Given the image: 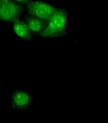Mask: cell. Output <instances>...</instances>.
Returning <instances> with one entry per match:
<instances>
[{
    "label": "cell",
    "instance_id": "cell-6",
    "mask_svg": "<svg viewBox=\"0 0 108 123\" xmlns=\"http://www.w3.org/2000/svg\"><path fill=\"white\" fill-rule=\"evenodd\" d=\"M14 34L20 39L24 41H30L33 36L23 18L15 21L12 24Z\"/></svg>",
    "mask_w": 108,
    "mask_h": 123
},
{
    "label": "cell",
    "instance_id": "cell-7",
    "mask_svg": "<svg viewBox=\"0 0 108 123\" xmlns=\"http://www.w3.org/2000/svg\"><path fill=\"white\" fill-rule=\"evenodd\" d=\"M12 1L23 5H26L31 1V0H12Z\"/></svg>",
    "mask_w": 108,
    "mask_h": 123
},
{
    "label": "cell",
    "instance_id": "cell-9",
    "mask_svg": "<svg viewBox=\"0 0 108 123\" xmlns=\"http://www.w3.org/2000/svg\"></svg>",
    "mask_w": 108,
    "mask_h": 123
},
{
    "label": "cell",
    "instance_id": "cell-1",
    "mask_svg": "<svg viewBox=\"0 0 108 123\" xmlns=\"http://www.w3.org/2000/svg\"><path fill=\"white\" fill-rule=\"evenodd\" d=\"M68 18L69 13L67 10L64 8H59L39 37L42 39L64 37L67 33Z\"/></svg>",
    "mask_w": 108,
    "mask_h": 123
},
{
    "label": "cell",
    "instance_id": "cell-2",
    "mask_svg": "<svg viewBox=\"0 0 108 123\" xmlns=\"http://www.w3.org/2000/svg\"><path fill=\"white\" fill-rule=\"evenodd\" d=\"M26 15L35 17L48 22L58 11L59 7L42 0L31 1L26 5Z\"/></svg>",
    "mask_w": 108,
    "mask_h": 123
},
{
    "label": "cell",
    "instance_id": "cell-5",
    "mask_svg": "<svg viewBox=\"0 0 108 123\" xmlns=\"http://www.w3.org/2000/svg\"><path fill=\"white\" fill-rule=\"evenodd\" d=\"M23 18L26 23L33 37H40L47 27L48 22L35 17L26 15Z\"/></svg>",
    "mask_w": 108,
    "mask_h": 123
},
{
    "label": "cell",
    "instance_id": "cell-4",
    "mask_svg": "<svg viewBox=\"0 0 108 123\" xmlns=\"http://www.w3.org/2000/svg\"><path fill=\"white\" fill-rule=\"evenodd\" d=\"M35 101V98L30 92L24 89L16 88L10 93V108L14 111L26 113Z\"/></svg>",
    "mask_w": 108,
    "mask_h": 123
},
{
    "label": "cell",
    "instance_id": "cell-8",
    "mask_svg": "<svg viewBox=\"0 0 108 123\" xmlns=\"http://www.w3.org/2000/svg\"><path fill=\"white\" fill-rule=\"evenodd\" d=\"M4 1V0H0V1Z\"/></svg>",
    "mask_w": 108,
    "mask_h": 123
},
{
    "label": "cell",
    "instance_id": "cell-3",
    "mask_svg": "<svg viewBox=\"0 0 108 123\" xmlns=\"http://www.w3.org/2000/svg\"><path fill=\"white\" fill-rule=\"evenodd\" d=\"M25 6L12 0L0 1V22L13 24L24 17Z\"/></svg>",
    "mask_w": 108,
    "mask_h": 123
}]
</instances>
